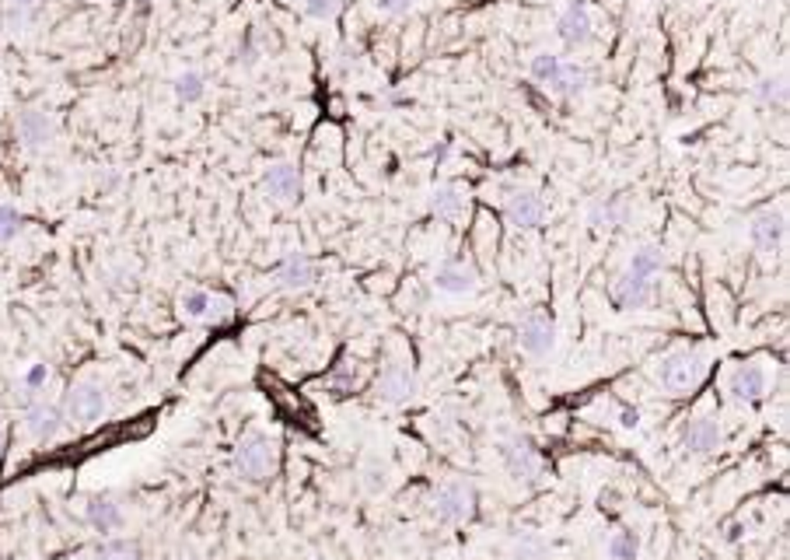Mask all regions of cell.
I'll use <instances>...</instances> for the list:
<instances>
[{
    "label": "cell",
    "instance_id": "6da1fadb",
    "mask_svg": "<svg viewBox=\"0 0 790 560\" xmlns=\"http://www.w3.org/2000/svg\"><path fill=\"white\" fill-rule=\"evenodd\" d=\"M703 375H706V354L696 351V347H679V351L664 354L661 361H658V368H654L658 386L671 396H682V393H689V389H696V386L703 382Z\"/></svg>",
    "mask_w": 790,
    "mask_h": 560
},
{
    "label": "cell",
    "instance_id": "7a4b0ae2",
    "mask_svg": "<svg viewBox=\"0 0 790 560\" xmlns=\"http://www.w3.org/2000/svg\"><path fill=\"white\" fill-rule=\"evenodd\" d=\"M273 466H277L273 438L266 431H249L235 449V473L245 484H262V480H270Z\"/></svg>",
    "mask_w": 790,
    "mask_h": 560
},
{
    "label": "cell",
    "instance_id": "3957f363",
    "mask_svg": "<svg viewBox=\"0 0 790 560\" xmlns=\"http://www.w3.org/2000/svg\"><path fill=\"white\" fill-rule=\"evenodd\" d=\"M431 515L441 526H462L475 515V487L466 480H444L431 494Z\"/></svg>",
    "mask_w": 790,
    "mask_h": 560
},
{
    "label": "cell",
    "instance_id": "277c9868",
    "mask_svg": "<svg viewBox=\"0 0 790 560\" xmlns=\"http://www.w3.org/2000/svg\"><path fill=\"white\" fill-rule=\"evenodd\" d=\"M109 410V393L102 382H77L64 403V421L74 428H92Z\"/></svg>",
    "mask_w": 790,
    "mask_h": 560
},
{
    "label": "cell",
    "instance_id": "5b68a950",
    "mask_svg": "<svg viewBox=\"0 0 790 560\" xmlns=\"http://www.w3.org/2000/svg\"><path fill=\"white\" fill-rule=\"evenodd\" d=\"M501 462H504L507 476L514 480V484H538V476H542V459H538V449L536 441L528 438V434H510L501 441Z\"/></svg>",
    "mask_w": 790,
    "mask_h": 560
},
{
    "label": "cell",
    "instance_id": "8992f818",
    "mask_svg": "<svg viewBox=\"0 0 790 560\" xmlns=\"http://www.w3.org/2000/svg\"><path fill=\"white\" fill-rule=\"evenodd\" d=\"M518 347H521L528 358L553 354V347H556V323H553L549 316L536 312V308H528V312L518 319Z\"/></svg>",
    "mask_w": 790,
    "mask_h": 560
},
{
    "label": "cell",
    "instance_id": "52a82bcc",
    "mask_svg": "<svg viewBox=\"0 0 790 560\" xmlns=\"http://www.w3.org/2000/svg\"><path fill=\"white\" fill-rule=\"evenodd\" d=\"M375 396H378L381 403H392V406L410 403L413 396H416V375H413L410 364H385L378 371V382H375Z\"/></svg>",
    "mask_w": 790,
    "mask_h": 560
},
{
    "label": "cell",
    "instance_id": "ba28073f",
    "mask_svg": "<svg viewBox=\"0 0 790 560\" xmlns=\"http://www.w3.org/2000/svg\"><path fill=\"white\" fill-rule=\"evenodd\" d=\"M721 438H724V431H721V424L714 417H693V421L682 424L679 449L686 456H710V452L721 449Z\"/></svg>",
    "mask_w": 790,
    "mask_h": 560
},
{
    "label": "cell",
    "instance_id": "9c48e42d",
    "mask_svg": "<svg viewBox=\"0 0 790 560\" xmlns=\"http://www.w3.org/2000/svg\"><path fill=\"white\" fill-rule=\"evenodd\" d=\"M784 235H787V218H784V210H773V207L759 210L749 225V238L759 253H777L784 245Z\"/></svg>",
    "mask_w": 790,
    "mask_h": 560
},
{
    "label": "cell",
    "instance_id": "30bf717a",
    "mask_svg": "<svg viewBox=\"0 0 790 560\" xmlns=\"http://www.w3.org/2000/svg\"><path fill=\"white\" fill-rule=\"evenodd\" d=\"M556 32L564 39V46L570 49H581L588 39H591V14H588V4L584 0H570L556 22Z\"/></svg>",
    "mask_w": 790,
    "mask_h": 560
},
{
    "label": "cell",
    "instance_id": "8fae6325",
    "mask_svg": "<svg viewBox=\"0 0 790 560\" xmlns=\"http://www.w3.org/2000/svg\"><path fill=\"white\" fill-rule=\"evenodd\" d=\"M766 386H769V378H766V368L762 364H738L734 371H731V378H727V393L734 396L738 403H756L766 396Z\"/></svg>",
    "mask_w": 790,
    "mask_h": 560
},
{
    "label": "cell",
    "instance_id": "7c38bea8",
    "mask_svg": "<svg viewBox=\"0 0 790 560\" xmlns=\"http://www.w3.org/2000/svg\"><path fill=\"white\" fill-rule=\"evenodd\" d=\"M504 214L518 231H532L538 228L542 218H546V203H542V197H536L532 190H518V193H510V200H507Z\"/></svg>",
    "mask_w": 790,
    "mask_h": 560
},
{
    "label": "cell",
    "instance_id": "4fadbf2b",
    "mask_svg": "<svg viewBox=\"0 0 790 560\" xmlns=\"http://www.w3.org/2000/svg\"><path fill=\"white\" fill-rule=\"evenodd\" d=\"M64 410L60 406H53V403H32L29 410H25V431L32 434L35 441H53L60 428H64Z\"/></svg>",
    "mask_w": 790,
    "mask_h": 560
},
{
    "label": "cell",
    "instance_id": "5bb4252c",
    "mask_svg": "<svg viewBox=\"0 0 790 560\" xmlns=\"http://www.w3.org/2000/svg\"><path fill=\"white\" fill-rule=\"evenodd\" d=\"M475 284H479V277H475L473 266L466 263H441L434 270V288L444 291V295H473Z\"/></svg>",
    "mask_w": 790,
    "mask_h": 560
},
{
    "label": "cell",
    "instance_id": "9a60e30c",
    "mask_svg": "<svg viewBox=\"0 0 790 560\" xmlns=\"http://www.w3.org/2000/svg\"><path fill=\"white\" fill-rule=\"evenodd\" d=\"M262 190H266L273 200H280V203H290V200L297 197V190H301L297 165H290V162L270 165L266 168V175H262Z\"/></svg>",
    "mask_w": 790,
    "mask_h": 560
},
{
    "label": "cell",
    "instance_id": "2e32d148",
    "mask_svg": "<svg viewBox=\"0 0 790 560\" xmlns=\"http://www.w3.org/2000/svg\"><path fill=\"white\" fill-rule=\"evenodd\" d=\"M318 280V266L312 256L305 253H290L284 263H280V288L284 291H305Z\"/></svg>",
    "mask_w": 790,
    "mask_h": 560
},
{
    "label": "cell",
    "instance_id": "e0dca14e",
    "mask_svg": "<svg viewBox=\"0 0 790 560\" xmlns=\"http://www.w3.org/2000/svg\"><path fill=\"white\" fill-rule=\"evenodd\" d=\"M612 298H616L619 308H644V305H651V298H654V284H651V277L623 273V277L616 280V288H612Z\"/></svg>",
    "mask_w": 790,
    "mask_h": 560
},
{
    "label": "cell",
    "instance_id": "ac0fdd59",
    "mask_svg": "<svg viewBox=\"0 0 790 560\" xmlns=\"http://www.w3.org/2000/svg\"><path fill=\"white\" fill-rule=\"evenodd\" d=\"M84 522L95 529L98 536H109V532L123 529V508L112 497H92L84 504Z\"/></svg>",
    "mask_w": 790,
    "mask_h": 560
},
{
    "label": "cell",
    "instance_id": "d6986e66",
    "mask_svg": "<svg viewBox=\"0 0 790 560\" xmlns=\"http://www.w3.org/2000/svg\"><path fill=\"white\" fill-rule=\"evenodd\" d=\"M53 130H57V123H53V116H49L46 109H25V112L18 116V137H22L29 147L49 144V140H53Z\"/></svg>",
    "mask_w": 790,
    "mask_h": 560
},
{
    "label": "cell",
    "instance_id": "ffe728a7",
    "mask_svg": "<svg viewBox=\"0 0 790 560\" xmlns=\"http://www.w3.org/2000/svg\"><path fill=\"white\" fill-rule=\"evenodd\" d=\"M431 210L441 221H458L466 214V193L458 186H438L434 197H431Z\"/></svg>",
    "mask_w": 790,
    "mask_h": 560
},
{
    "label": "cell",
    "instance_id": "44dd1931",
    "mask_svg": "<svg viewBox=\"0 0 790 560\" xmlns=\"http://www.w3.org/2000/svg\"><path fill=\"white\" fill-rule=\"evenodd\" d=\"M95 560H144V550L137 539L127 536H105L95 547Z\"/></svg>",
    "mask_w": 790,
    "mask_h": 560
},
{
    "label": "cell",
    "instance_id": "7402d4cb",
    "mask_svg": "<svg viewBox=\"0 0 790 560\" xmlns=\"http://www.w3.org/2000/svg\"><path fill=\"white\" fill-rule=\"evenodd\" d=\"M584 88H588V70L577 64H564L556 84L549 92H556L560 99H577V95H584Z\"/></svg>",
    "mask_w": 790,
    "mask_h": 560
},
{
    "label": "cell",
    "instance_id": "603a6c76",
    "mask_svg": "<svg viewBox=\"0 0 790 560\" xmlns=\"http://www.w3.org/2000/svg\"><path fill=\"white\" fill-rule=\"evenodd\" d=\"M179 312H182L186 319H210V316H214V295L203 291V288H190V291H182V298H179Z\"/></svg>",
    "mask_w": 790,
    "mask_h": 560
},
{
    "label": "cell",
    "instance_id": "cb8c5ba5",
    "mask_svg": "<svg viewBox=\"0 0 790 560\" xmlns=\"http://www.w3.org/2000/svg\"><path fill=\"white\" fill-rule=\"evenodd\" d=\"M664 270V253L658 245H640L636 253L630 256V266L626 273H636V277H654Z\"/></svg>",
    "mask_w": 790,
    "mask_h": 560
},
{
    "label": "cell",
    "instance_id": "d4e9b609",
    "mask_svg": "<svg viewBox=\"0 0 790 560\" xmlns=\"http://www.w3.org/2000/svg\"><path fill=\"white\" fill-rule=\"evenodd\" d=\"M560 70H564V57H556V53H536L532 57V64H528V74L536 77L538 84H546V88H553L556 84V77H560Z\"/></svg>",
    "mask_w": 790,
    "mask_h": 560
},
{
    "label": "cell",
    "instance_id": "484cf974",
    "mask_svg": "<svg viewBox=\"0 0 790 560\" xmlns=\"http://www.w3.org/2000/svg\"><path fill=\"white\" fill-rule=\"evenodd\" d=\"M172 88H175V99L192 105V102H200L207 95V81H203V74L200 70H182L175 81H172Z\"/></svg>",
    "mask_w": 790,
    "mask_h": 560
},
{
    "label": "cell",
    "instance_id": "4316f807",
    "mask_svg": "<svg viewBox=\"0 0 790 560\" xmlns=\"http://www.w3.org/2000/svg\"><path fill=\"white\" fill-rule=\"evenodd\" d=\"M605 550H608L612 560H636V554H640V536H636L633 529H616V532L608 536Z\"/></svg>",
    "mask_w": 790,
    "mask_h": 560
},
{
    "label": "cell",
    "instance_id": "83f0119b",
    "mask_svg": "<svg viewBox=\"0 0 790 560\" xmlns=\"http://www.w3.org/2000/svg\"><path fill=\"white\" fill-rule=\"evenodd\" d=\"M507 560H546V539L538 532H521L510 547Z\"/></svg>",
    "mask_w": 790,
    "mask_h": 560
},
{
    "label": "cell",
    "instance_id": "f1b7e54d",
    "mask_svg": "<svg viewBox=\"0 0 790 560\" xmlns=\"http://www.w3.org/2000/svg\"><path fill=\"white\" fill-rule=\"evenodd\" d=\"M756 95L769 109H787V84H784V77H762Z\"/></svg>",
    "mask_w": 790,
    "mask_h": 560
},
{
    "label": "cell",
    "instance_id": "f546056e",
    "mask_svg": "<svg viewBox=\"0 0 790 560\" xmlns=\"http://www.w3.org/2000/svg\"><path fill=\"white\" fill-rule=\"evenodd\" d=\"M591 225L595 228H612V225H619V218H623V200H601L591 207Z\"/></svg>",
    "mask_w": 790,
    "mask_h": 560
},
{
    "label": "cell",
    "instance_id": "4dcf8cb0",
    "mask_svg": "<svg viewBox=\"0 0 790 560\" xmlns=\"http://www.w3.org/2000/svg\"><path fill=\"white\" fill-rule=\"evenodd\" d=\"M18 231H22V214L14 210V207H0V245H7V242H14L18 238Z\"/></svg>",
    "mask_w": 790,
    "mask_h": 560
},
{
    "label": "cell",
    "instance_id": "1f68e13d",
    "mask_svg": "<svg viewBox=\"0 0 790 560\" xmlns=\"http://www.w3.org/2000/svg\"><path fill=\"white\" fill-rule=\"evenodd\" d=\"M340 7H343V0H305V14H308V18H318V22L336 18Z\"/></svg>",
    "mask_w": 790,
    "mask_h": 560
},
{
    "label": "cell",
    "instance_id": "d6a6232c",
    "mask_svg": "<svg viewBox=\"0 0 790 560\" xmlns=\"http://www.w3.org/2000/svg\"><path fill=\"white\" fill-rule=\"evenodd\" d=\"M46 382H49V364L46 361L29 364V371H25V389H29V393H39Z\"/></svg>",
    "mask_w": 790,
    "mask_h": 560
},
{
    "label": "cell",
    "instance_id": "836d02e7",
    "mask_svg": "<svg viewBox=\"0 0 790 560\" xmlns=\"http://www.w3.org/2000/svg\"><path fill=\"white\" fill-rule=\"evenodd\" d=\"M375 4H378L381 14H392V18H399V14H410L416 0H375Z\"/></svg>",
    "mask_w": 790,
    "mask_h": 560
},
{
    "label": "cell",
    "instance_id": "e575fe53",
    "mask_svg": "<svg viewBox=\"0 0 790 560\" xmlns=\"http://www.w3.org/2000/svg\"><path fill=\"white\" fill-rule=\"evenodd\" d=\"M636 424H640V413H636V410H630V406H626V410H623V413H619V428L633 431V428H636Z\"/></svg>",
    "mask_w": 790,
    "mask_h": 560
},
{
    "label": "cell",
    "instance_id": "d590c367",
    "mask_svg": "<svg viewBox=\"0 0 790 560\" xmlns=\"http://www.w3.org/2000/svg\"><path fill=\"white\" fill-rule=\"evenodd\" d=\"M35 4H39V0H11V7H14V11H32Z\"/></svg>",
    "mask_w": 790,
    "mask_h": 560
},
{
    "label": "cell",
    "instance_id": "8d00e7d4",
    "mask_svg": "<svg viewBox=\"0 0 790 560\" xmlns=\"http://www.w3.org/2000/svg\"><path fill=\"white\" fill-rule=\"evenodd\" d=\"M4 445H7V428L0 424V452H4Z\"/></svg>",
    "mask_w": 790,
    "mask_h": 560
}]
</instances>
